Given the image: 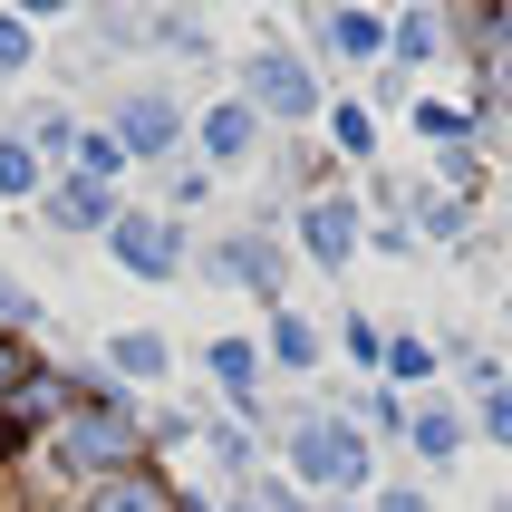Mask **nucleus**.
I'll use <instances>...</instances> for the list:
<instances>
[{"mask_svg":"<svg viewBox=\"0 0 512 512\" xmlns=\"http://www.w3.org/2000/svg\"><path fill=\"white\" fill-rule=\"evenodd\" d=\"M0 512H194L116 387L49 368L0 329Z\"/></svg>","mask_w":512,"mask_h":512,"instance_id":"1","label":"nucleus"},{"mask_svg":"<svg viewBox=\"0 0 512 512\" xmlns=\"http://www.w3.org/2000/svg\"><path fill=\"white\" fill-rule=\"evenodd\" d=\"M107 242H116V261H126L136 281H174V261H184V232H174L165 213H116Z\"/></svg>","mask_w":512,"mask_h":512,"instance_id":"2","label":"nucleus"},{"mask_svg":"<svg viewBox=\"0 0 512 512\" xmlns=\"http://www.w3.org/2000/svg\"><path fill=\"white\" fill-rule=\"evenodd\" d=\"M252 107L310 126V116H319V87H310V68H300L290 49H261V58H252Z\"/></svg>","mask_w":512,"mask_h":512,"instance_id":"3","label":"nucleus"},{"mask_svg":"<svg viewBox=\"0 0 512 512\" xmlns=\"http://www.w3.org/2000/svg\"><path fill=\"white\" fill-rule=\"evenodd\" d=\"M300 252L339 271V261L358 252V203H348V194H310V203H300Z\"/></svg>","mask_w":512,"mask_h":512,"instance_id":"4","label":"nucleus"},{"mask_svg":"<svg viewBox=\"0 0 512 512\" xmlns=\"http://www.w3.org/2000/svg\"><path fill=\"white\" fill-rule=\"evenodd\" d=\"M290 455H300L310 484H358V474H368V455H358V435H348V426H300V435H290Z\"/></svg>","mask_w":512,"mask_h":512,"instance_id":"5","label":"nucleus"},{"mask_svg":"<svg viewBox=\"0 0 512 512\" xmlns=\"http://www.w3.org/2000/svg\"><path fill=\"white\" fill-rule=\"evenodd\" d=\"M252 145H261L252 97H223V107L203 116V165H252Z\"/></svg>","mask_w":512,"mask_h":512,"instance_id":"6","label":"nucleus"},{"mask_svg":"<svg viewBox=\"0 0 512 512\" xmlns=\"http://www.w3.org/2000/svg\"><path fill=\"white\" fill-rule=\"evenodd\" d=\"M174 136H184L174 97H136V107L116 116V145H126V155H174Z\"/></svg>","mask_w":512,"mask_h":512,"instance_id":"7","label":"nucleus"},{"mask_svg":"<svg viewBox=\"0 0 512 512\" xmlns=\"http://www.w3.org/2000/svg\"><path fill=\"white\" fill-rule=\"evenodd\" d=\"M58 223H68V232H97V223H116V194L97 184V174H68V184H58Z\"/></svg>","mask_w":512,"mask_h":512,"instance_id":"8","label":"nucleus"},{"mask_svg":"<svg viewBox=\"0 0 512 512\" xmlns=\"http://www.w3.org/2000/svg\"><path fill=\"white\" fill-rule=\"evenodd\" d=\"M435 49H445V29H435V20H426V10H406V20H397V29H387V58H397V68H426V58H435Z\"/></svg>","mask_w":512,"mask_h":512,"instance_id":"9","label":"nucleus"},{"mask_svg":"<svg viewBox=\"0 0 512 512\" xmlns=\"http://www.w3.org/2000/svg\"><path fill=\"white\" fill-rule=\"evenodd\" d=\"M329 49H339V58H377V49H387V29H377L368 10H329Z\"/></svg>","mask_w":512,"mask_h":512,"instance_id":"10","label":"nucleus"},{"mask_svg":"<svg viewBox=\"0 0 512 512\" xmlns=\"http://www.w3.org/2000/svg\"><path fill=\"white\" fill-rule=\"evenodd\" d=\"M126 165H136V155L116 145V126H87V136H78V174H97V184H116Z\"/></svg>","mask_w":512,"mask_h":512,"instance_id":"11","label":"nucleus"},{"mask_svg":"<svg viewBox=\"0 0 512 512\" xmlns=\"http://www.w3.org/2000/svg\"><path fill=\"white\" fill-rule=\"evenodd\" d=\"M213 377H223L232 397H252V387H261V358H252L242 339H213Z\"/></svg>","mask_w":512,"mask_h":512,"instance_id":"12","label":"nucleus"},{"mask_svg":"<svg viewBox=\"0 0 512 512\" xmlns=\"http://www.w3.org/2000/svg\"><path fill=\"white\" fill-rule=\"evenodd\" d=\"M0 194H39V155H29V136H0Z\"/></svg>","mask_w":512,"mask_h":512,"instance_id":"13","label":"nucleus"},{"mask_svg":"<svg viewBox=\"0 0 512 512\" xmlns=\"http://www.w3.org/2000/svg\"><path fill=\"white\" fill-rule=\"evenodd\" d=\"M271 348H281L290 368H310V358H319V339H310V319H300V310H281V319H271Z\"/></svg>","mask_w":512,"mask_h":512,"instance_id":"14","label":"nucleus"},{"mask_svg":"<svg viewBox=\"0 0 512 512\" xmlns=\"http://www.w3.org/2000/svg\"><path fill=\"white\" fill-rule=\"evenodd\" d=\"M116 368H126V377H165V339H145V329L116 339Z\"/></svg>","mask_w":512,"mask_h":512,"instance_id":"15","label":"nucleus"},{"mask_svg":"<svg viewBox=\"0 0 512 512\" xmlns=\"http://www.w3.org/2000/svg\"><path fill=\"white\" fill-rule=\"evenodd\" d=\"M329 136H339L348 155H368V145H377V116L368 107H329Z\"/></svg>","mask_w":512,"mask_h":512,"instance_id":"16","label":"nucleus"},{"mask_svg":"<svg viewBox=\"0 0 512 512\" xmlns=\"http://www.w3.org/2000/svg\"><path fill=\"white\" fill-rule=\"evenodd\" d=\"M416 445H426V455H455V445H464V426L445 416V406H426V416H416Z\"/></svg>","mask_w":512,"mask_h":512,"instance_id":"17","label":"nucleus"},{"mask_svg":"<svg viewBox=\"0 0 512 512\" xmlns=\"http://www.w3.org/2000/svg\"><path fill=\"white\" fill-rule=\"evenodd\" d=\"M10 68H29V20L20 10H0V78H10Z\"/></svg>","mask_w":512,"mask_h":512,"instance_id":"18","label":"nucleus"},{"mask_svg":"<svg viewBox=\"0 0 512 512\" xmlns=\"http://www.w3.org/2000/svg\"><path fill=\"white\" fill-rule=\"evenodd\" d=\"M387 368H397V377H426L435 348H426V339H397V348H387Z\"/></svg>","mask_w":512,"mask_h":512,"instance_id":"19","label":"nucleus"},{"mask_svg":"<svg viewBox=\"0 0 512 512\" xmlns=\"http://www.w3.org/2000/svg\"><path fill=\"white\" fill-rule=\"evenodd\" d=\"M29 145H78V126H68V116L49 107V116H29Z\"/></svg>","mask_w":512,"mask_h":512,"instance_id":"20","label":"nucleus"},{"mask_svg":"<svg viewBox=\"0 0 512 512\" xmlns=\"http://www.w3.org/2000/svg\"><path fill=\"white\" fill-rule=\"evenodd\" d=\"M484 387H493V377H484ZM484 426H493V435L512 445V387H493V397H484Z\"/></svg>","mask_w":512,"mask_h":512,"instance_id":"21","label":"nucleus"},{"mask_svg":"<svg viewBox=\"0 0 512 512\" xmlns=\"http://www.w3.org/2000/svg\"><path fill=\"white\" fill-rule=\"evenodd\" d=\"M58 10H78V0H20V20H58Z\"/></svg>","mask_w":512,"mask_h":512,"instance_id":"22","label":"nucleus"},{"mask_svg":"<svg viewBox=\"0 0 512 512\" xmlns=\"http://www.w3.org/2000/svg\"><path fill=\"white\" fill-rule=\"evenodd\" d=\"M387 512H426V503H416V493H387Z\"/></svg>","mask_w":512,"mask_h":512,"instance_id":"23","label":"nucleus"},{"mask_svg":"<svg viewBox=\"0 0 512 512\" xmlns=\"http://www.w3.org/2000/svg\"><path fill=\"white\" fill-rule=\"evenodd\" d=\"M474 10H512V0H474Z\"/></svg>","mask_w":512,"mask_h":512,"instance_id":"24","label":"nucleus"},{"mask_svg":"<svg viewBox=\"0 0 512 512\" xmlns=\"http://www.w3.org/2000/svg\"><path fill=\"white\" fill-rule=\"evenodd\" d=\"M377 10H397V0H377Z\"/></svg>","mask_w":512,"mask_h":512,"instance_id":"25","label":"nucleus"}]
</instances>
